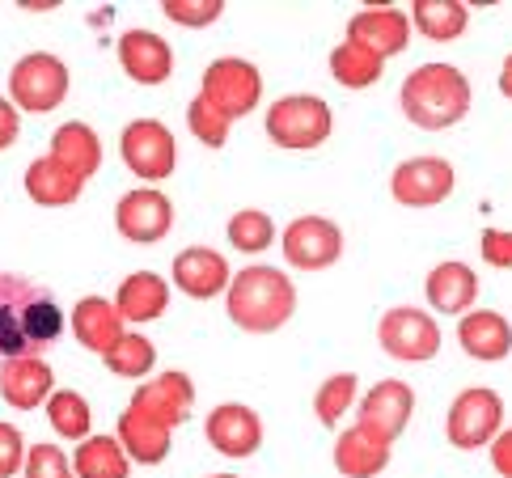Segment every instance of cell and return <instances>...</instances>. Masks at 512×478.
I'll list each match as a JSON object with an SVG mask.
<instances>
[{
    "mask_svg": "<svg viewBox=\"0 0 512 478\" xmlns=\"http://www.w3.org/2000/svg\"><path fill=\"white\" fill-rule=\"evenodd\" d=\"M47 419L56 436L64 440H85L89 428H94V411H89V402L77 394V390H56L47 398Z\"/></svg>",
    "mask_w": 512,
    "mask_h": 478,
    "instance_id": "31",
    "label": "cell"
},
{
    "mask_svg": "<svg viewBox=\"0 0 512 478\" xmlns=\"http://www.w3.org/2000/svg\"><path fill=\"white\" fill-rule=\"evenodd\" d=\"M115 229L123 242L153 246L174 229V204L157 187H136L115 204Z\"/></svg>",
    "mask_w": 512,
    "mask_h": 478,
    "instance_id": "12",
    "label": "cell"
},
{
    "mask_svg": "<svg viewBox=\"0 0 512 478\" xmlns=\"http://www.w3.org/2000/svg\"><path fill=\"white\" fill-rule=\"evenodd\" d=\"M390 466V440L369 428H347L335 440V470L343 478H377Z\"/></svg>",
    "mask_w": 512,
    "mask_h": 478,
    "instance_id": "25",
    "label": "cell"
},
{
    "mask_svg": "<svg viewBox=\"0 0 512 478\" xmlns=\"http://www.w3.org/2000/svg\"><path fill=\"white\" fill-rule=\"evenodd\" d=\"M504 432V398L487 385H474L453 398V407L445 415V436L453 449H483Z\"/></svg>",
    "mask_w": 512,
    "mask_h": 478,
    "instance_id": "7",
    "label": "cell"
},
{
    "mask_svg": "<svg viewBox=\"0 0 512 478\" xmlns=\"http://www.w3.org/2000/svg\"><path fill=\"white\" fill-rule=\"evenodd\" d=\"M457 343L470 360H483V364H496L512 352V322L496 309H470L457 322Z\"/></svg>",
    "mask_w": 512,
    "mask_h": 478,
    "instance_id": "21",
    "label": "cell"
},
{
    "mask_svg": "<svg viewBox=\"0 0 512 478\" xmlns=\"http://www.w3.org/2000/svg\"><path fill=\"white\" fill-rule=\"evenodd\" d=\"M204 436L216 453L225 457H250L263 445V419L254 415L246 402H221L208 419H204Z\"/></svg>",
    "mask_w": 512,
    "mask_h": 478,
    "instance_id": "15",
    "label": "cell"
},
{
    "mask_svg": "<svg viewBox=\"0 0 512 478\" xmlns=\"http://www.w3.org/2000/svg\"><path fill=\"white\" fill-rule=\"evenodd\" d=\"M26 453H30V445L22 440V432L0 419V478H13L17 470H22L26 466Z\"/></svg>",
    "mask_w": 512,
    "mask_h": 478,
    "instance_id": "38",
    "label": "cell"
},
{
    "mask_svg": "<svg viewBox=\"0 0 512 478\" xmlns=\"http://www.w3.org/2000/svg\"><path fill=\"white\" fill-rule=\"evenodd\" d=\"M72 335H77V343L85 347V352L106 356L127 330H123V314L115 309V301L81 297L77 305H72Z\"/></svg>",
    "mask_w": 512,
    "mask_h": 478,
    "instance_id": "23",
    "label": "cell"
},
{
    "mask_svg": "<svg viewBox=\"0 0 512 478\" xmlns=\"http://www.w3.org/2000/svg\"><path fill=\"white\" fill-rule=\"evenodd\" d=\"M187 127H191V136H195L199 144H208V149H225L233 123L221 115V110H212L204 98H191V106H187Z\"/></svg>",
    "mask_w": 512,
    "mask_h": 478,
    "instance_id": "35",
    "label": "cell"
},
{
    "mask_svg": "<svg viewBox=\"0 0 512 478\" xmlns=\"http://www.w3.org/2000/svg\"><path fill=\"white\" fill-rule=\"evenodd\" d=\"M17 132H22V110H17L9 98H0V153L17 140Z\"/></svg>",
    "mask_w": 512,
    "mask_h": 478,
    "instance_id": "40",
    "label": "cell"
},
{
    "mask_svg": "<svg viewBox=\"0 0 512 478\" xmlns=\"http://www.w3.org/2000/svg\"><path fill=\"white\" fill-rule=\"evenodd\" d=\"M170 280H174L178 292H187L191 301H212V297H221V292H229L233 271H229L221 250H212V246H187V250L174 254Z\"/></svg>",
    "mask_w": 512,
    "mask_h": 478,
    "instance_id": "14",
    "label": "cell"
},
{
    "mask_svg": "<svg viewBox=\"0 0 512 478\" xmlns=\"http://www.w3.org/2000/svg\"><path fill=\"white\" fill-rule=\"evenodd\" d=\"M212 478H237V474H212Z\"/></svg>",
    "mask_w": 512,
    "mask_h": 478,
    "instance_id": "43",
    "label": "cell"
},
{
    "mask_svg": "<svg viewBox=\"0 0 512 478\" xmlns=\"http://www.w3.org/2000/svg\"><path fill=\"white\" fill-rule=\"evenodd\" d=\"M115 309L123 314V322H136V326L157 322L170 309V284H166V275H157V271L127 275V280L119 284V292H115Z\"/></svg>",
    "mask_w": 512,
    "mask_h": 478,
    "instance_id": "26",
    "label": "cell"
},
{
    "mask_svg": "<svg viewBox=\"0 0 512 478\" xmlns=\"http://www.w3.org/2000/svg\"><path fill=\"white\" fill-rule=\"evenodd\" d=\"M199 98H204L212 110L233 123L250 115L263 98V72L250 60H237V55H225V60H212L204 68V81H199Z\"/></svg>",
    "mask_w": 512,
    "mask_h": 478,
    "instance_id": "6",
    "label": "cell"
},
{
    "mask_svg": "<svg viewBox=\"0 0 512 478\" xmlns=\"http://www.w3.org/2000/svg\"><path fill=\"white\" fill-rule=\"evenodd\" d=\"M352 402H356V373H335V377H326L318 385V394H314V415H318V424L326 428H335L343 411H352Z\"/></svg>",
    "mask_w": 512,
    "mask_h": 478,
    "instance_id": "34",
    "label": "cell"
},
{
    "mask_svg": "<svg viewBox=\"0 0 512 478\" xmlns=\"http://www.w3.org/2000/svg\"><path fill=\"white\" fill-rule=\"evenodd\" d=\"M470 26V9L462 0H415L411 5V30H419L432 43L462 39Z\"/></svg>",
    "mask_w": 512,
    "mask_h": 478,
    "instance_id": "28",
    "label": "cell"
},
{
    "mask_svg": "<svg viewBox=\"0 0 512 478\" xmlns=\"http://www.w3.org/2000/svg\"><path fill=\"white\" fill-rule=\"evenodd\" d=\"M102 364L115 377H127V381H132V377H149L153 364H157V347L144 339V335H132V330H127V335L111 347V352L102 356Z\"/></svg>",
    "mask_w": 512,
    "mask_h": 478,
    "instance_id": "32",
    "label": "cell"
},
{
    "mask_svg": "<svg viewBox=\"0 0 512 478\" xmlns=\"http://www.w3.org/2000/svg\"><path fill=\"white\" fill-rule=\"evenodd\" d=\"M26 478H77V470H72V457L60 445H30Z\"/></svg>",
    "mask_w": 512,
    "mask_h": 478,
    "instance_id": "37",
    "label": "cell"
},
{
    "mask_svg": "<svg viewBox=\"0 0 512 478\" xmlns=\"http://www.w3.org/2000/svg\"><path fill=\"white\" fill-rule=\"evenodd\" d=\"M119 157H123V165L136 178L161 182V178L174 174L178 144H174V132H170L166 123H157V119H132V123L123 127V136H119Z\"/></svg>",
    "mask_w": 512,
    "mask_h": 478,
    "instance_id": "9",
    "label": "cell"
},
{
    "mask_svg": "<svg viewBox=\"0 0 512 478\" xmlns=\"http://www.w3.org/2000/svg\"><path fill=\"white\" fill-rule=\"evenodd\" d=\"M479 250H483V263H491V267H512V233L508 229H487L483 233V242H479Z\"/></svg>",
    "mask_w": 512,
    "mask_h": 478,
    "instance_id": "39",
    "label": "cell"
},
{
    "mask_svg": "<svg viewBox=\"0 0 512 478\" xmlns=\"http://www.w3.org/2000/svg\"><path fill=\"white\" fill-rule=\"evenodd\" d=\"M347 43H356L364 51L381 55V60H390V55L407 51V43H411V13H402L394 5L360 9V13L347 17Z\"/></svg>",
    "mask_w": 512,
    "mask_h": 478,
    "instance_id": "13",
    "label": "cell"
},
{
    "mask_svg": "<svg viewBox=\"0 0 512 478\" xmlns=\"http://www.w3.org/2000/svg\"><path fill=\"white\" fill-rule=\"evenodd\" d=\"M119 445L123 453L132 457L140 466H157L170 457V445H174V428L153 419L149 411H140L127 402V411L119 415Z\"/></svg>",
    "mask_w": 512,
    "mask_h": 478,
    "instance_id": "20",
    "label": "cell"
},
{
    "mask_svg": "<svg viewBox=\"0 0 512 478\" xmlns=\"http://www.w3.org/2000/svg\"><path fill=\"white\" fill-rule=\"evenodd\" d=\"M81 187H85V178L72 170V165H64L60 157H51V153L34 157L30 170H26V195L39 208H68V204H77Z\"/></svg>",
    "mask_w": 512,
    "mask_h": 478,
    "instance_id": "24",
    "label": "cell"
},
{
    "mask_svg": "<svg viewBox=\"0 0 512 478\" xmlns=\"http://www.w3.org/2000/svg\"><path fill=\"white\" fill-rule=\"evenodd\" d=\"M64 330V309L30 275L0 271V360L43 356Z\"/></svg>",
    "mask_w": 512,
    "mask_h": 478,
    "instance_id": "1",
    "label": "cell"
},
{
    "mask_svg": "<svg viewBox=\"0 0 512 478\" xmlns=\"http://www.w3.org/2000/svg\"><path fill=\"white\" fill-rule=\"evenodd\" d=\"M424 292H428V305L436 314H470L474 301H479V275H474L466 263L457 259H445L428 271L424 280Z\"/></svg>",
    "mask_w": 512,
    "mask_h": 478,
    "instance_id": "22",
    "label": "cell"
},
{
    "mask_svg": "<svg viewBox=\"0 0 512 478\" xmlns=\"http://www.w3.org/2000/svg\"><path fill=\"white\" fill-rule=\"evenodd\" d=\"M491 470L500 478H512V428H504L496 440H491Z\"/></svg>",
    "mask_w": 512,
    "mask_h": 478,
    "instance_id": "41",
    "label": "cell"
},
{
    "mask_svg": "<svg viewBox=\"0 0 512 478\" xmlns=\"http://www.w3.org/2000/svg\"><path fill=\"white\" fill-rule=\"evenodd\" d=\"M390 195L402 208H436L453 195V165L445 157H411L390 174Z\"/></svg>",
    "mask_w": 512,
    "mask_h": 478,
    "instance_id": "11",
    "label": "cell"
},
{
    "mask_svg": "<svg viewBox=\"0 0 512 478\" xmlns=\"http://www.w3.org/2000/svg\"><path fill=\"white\" fill-rule=\"evenodd\" d=\"M132 407L149 411L153 419H161V424L178 428L182 419L191 415V407H195V381H191L187 373H178V369L161 373V377H149V381L136 385Z\"/></svg>",
    "mask_w": 512,
    "mask_h": 478,
    "instance_id": "19",
    "label": "cell"
},
{
    "mask_svg": "<svg viewBox=\"0 0 512 478\" xmlns=\"http://www.w3.org/2000/svg\"><path fill=\"white\" fill-rule=\"evenodd\" d=\"M119 64L136 85H161L174 72V47L153 30H123L119 34Z\"/></svg>",
    "mask_w": 512,
    "mask_h": 478,
    "instance_id": "17",
    "label": "cell"
},
{
    "mask_svg": "<svg viewBox=\"0 0 512 478\" xmlns=\"http://www.w3.org/2000/svg\"><path fill=\"white\" fill-rule=\"evenodd\" d=\"M51 157H60L64 165H72L85 182L102 170V140L89 123L72 119L64 127H56V136H51Z\"/></svg>",
    "mask_w": 512,
    "mask_h": 478,
    "instance_id": "27",
    "label": "cell"
},
{
    "mask_svg": "<svg viewBox=\"0 0 512 478\" xmlns=\"http://www.w3.org/2000/svg\"><path fill=\"white\" fill-rule=\"evenodd\" d=\"M229 242L242 254H263L271 242H276V220L259 208H242L229 216Z\"/></svg>",
    "mask_w": 512,
    "mask_h": 478,
    "instance_id": "33",
    "label": "cell"
},
{
    "mask_svg": "<svg viewBox=\"0 0 512 478\" xmlns=\"http://www.w3.org/2000/svg\"><path fill=\"white\" fill-rule=\"evenodd\" d=\"M161 13H166L174 26L204 30V26H212L216 17L225 13V0H166V5H161Z\"/></svg>",
    "mask_w": 512,
    "mask_h": 478,
    "instance_id": "36",
    "label": "cell"
},
{
    "mask_svg": "<svg viewBox=\"0 0 512 478\" xmlns=\"http://www.w3.org/2000/svg\"><path fill=\"white\" fill-rule=\"evenodd\" d=\"M267 136L271 144L280 149H292V153H309L331 136L335 127V115L318 94H284L280 102L267 106Z\"/></svg>",
    "mask_w": 512,
    "mask_h": 478,
    "instance_id": "4",
    "label": "cell"
},
{
    "mask_svg": "<svg viewBox=\"0 0 512 478\" xmlns=\"http://www.w3.org/2000/svg\"><path fill=\"white\" fill-rule=\"evenodd\" d=\"M68 64L51 51H30L13 64L9 72V102L17 110H30V115H47L68 98Z\"/></svg>",
    "mask_w": 512,
    "mask_h": 478,
    "instance_id": "5",
    "label": "cell"
},
{
    "mask_svg": "<svg viewBox=\"0 0 512 478\" xmlns=\"http://www.w3.org/2000/svg\"><path fill=\"white\" fill-rule=\"evenodd\" d=\"M225 309L237 330L271 335L297 314V288L280 267H246L229 280Z\"/></svg>",
    "mask_w": 512,
    "mask_h": 478,
    "instance_id": "2",
    "label": "cell"
},
{
    "mask_svg": "<svg viewBox=\"0 0 512 478\" xmlns=\"http://www.w3.org/2000/svg\"><path fill=\"white\" fill-rule=\"evenodd\" d=\"M411 411H415V390L407 381H377L373 390L360 398V428L386 436L394 445V440L407 432Z\"/></svg>",
    "mask_w": 512,
    "mask_h": 478,
    "instance_id": "16",
    "label": "cell"
},
{
    "mask_svg": "<svg viewBox=\"0 0 512 478\" xmlns=\"http://www.w3.org/2000/svg\"><path fill=\"white\" fill-rule=\"evenodd\" d=\"M56 394V373L43 356H26V360H0V398L13 411H34L47 407V398Z\"/></svg>",
    "mask_w": 512,
    "mask_h": 478,
    "instance_id": "18",
    "label": "cell"
},
{
    "mask_svg": "<svg viewBox=\"0 0 512 478\" xmlns=\"http://www.w3.org/2000/svg\"><path fill=\"white\" fill-rule=\"evenodd\" d=\"M402 115L424 132H445V127L462 123L470 110V81L462 68L453 64H419L407 81H402Z\"/></svg>",
    "mask_w": 512,
    "mask_h": 478,
    "instance_id": "3",
    "label": "cell"
},
{
    "mask_svg": "<svg viewBox=\"0 0 512 478\" xmlns=\"http://www.w3.org/2000/svg\"><path fill=\"white\" fill-rule=\"evenodd\" d=\"M377 343H381V352L402 364H424L441 352V326H436L428 309L394 305L377 322Z\"/></svg>",
    "mask_w": 512,
    "mask_h": 478,
    "instance_id": "8",
    "label": "cell"
},
{
    "mask_svg": "<svg viewBox=\"0 0 512 478\" xmlns=\"http://www.w3.org/2000/svg\"><path fill=\"white\" fill-rule=\"evenodd\" d=\"M280 246H284V259L297 271H322V267L339 263L343 229L335 225V220H326V216H297L284 229Z\"/></svg>",
    "mask_w": 512,
    "mask_h": 478,
    "instance_id": "10",
    "label": "cell"
},
{
    "mask_svg": "<svg viewBox=\"0 0 512 478\" xmlns=\"http://www.w3.org/2000/svg\"><path fill=\"white\" fill-rule=\"evenodd\" d=\"M500 94L512 102V55L504 60V68H500Z\"/></svg>",
    "mask_w": 512,
    "mask_h": 478,
    "instance_id": "42",
    "label": "cell"
},
{
    "mask_svg": "<svg viewBox=\"0 0 512 478\" xmlns=\"http://www.w3.org/2000/svg\"><path fill=\"white\" fill-rule=\"evenodd\" d=\"M77 478H132V457L123 453L119 436H85L72 453Z\"/></svg>",
    "mask_w": 512,
    "mask_h": 478,
    "instance_id": "29",
    "label": "cell"
},
{
    "mask_svg": "<svg viewBox=\"0 0 512 478\" xmlns=\"http://www.w3.org/2000/svg\"><path fill=\"white\" fill-rule=\"evenodd\" d=\"M381 68H386V60H381V55L364 51V47L347 43V39L331 51V77H335L343 89H369V85H377V81H381Z\"/></svg>",
    "mask_w": 512,
    "mask_h": 478,
    "instance_id": "30",
    "label": "cell"
}]
</instances>
